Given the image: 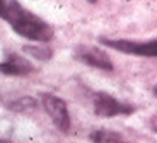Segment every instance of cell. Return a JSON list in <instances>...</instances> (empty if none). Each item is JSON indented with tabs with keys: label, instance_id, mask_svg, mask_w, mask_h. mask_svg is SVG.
<instances>
[{
	"label": "cell",
	"instance_id": "6",
	"mask_svg": "<svg viewBox=\"0 0 157 143\" xmlns=\"http://www.w3.org/2000/svg\"><path fill=\"white\" fill-rule=\"evenodd\" d=\"M33 72H34L33 63L16 53H9L5 60L0 62V73L9 75V77H26Z\"/></svg>",
	"mask_w": 157,
	"mask_h": 143
},
{
	"label": "cell",
	"instance_id": "10",
	"mask_svg": "<svg viewBox=\"0 0 157 143\" xmlns=\"http://www.w3.org/2000/svg\"><path fill=\"white\" fill-rule=\"evenodd\" d=\"M0 143H7V141H4V140H0Z\"/></svg>",
	"mask_w": 157,
	"mask_h": 143
},
{
	"label": "cell",
	"instance_id": "8",
	"mask_svg": "<svg viewBox=\"0 0 157 143\" xmlns=\"http://www.w3.org/2000/svg\"><path fill=\"white\" fill-rule=\"evenodd\" d=\"M22 51L31 55L33 58L39 60V62H46V60H50L53 56V50L48 48L46 44H26L22 48Z\"/></svg>",
	"mask_w": 157,
	"mask_h": 143
},
{
	"label": "cell",
	"instance_id": "9",
	"mask_svg": "<svg viewBox=\"0 0 157 143\" xmlns=\"http://www.w3.org/2000/svg\"><path fill=\"white\" fill-rule=\"evenodd\" d=\"M9 107L12 109V111H29V109H34L36 107V101L33 99V97H19V99H16V101L9 102Z\"/></svg>",
	"mask_w": 157,
	"mask_h": 143
},
{
	"label": "cell",
	"instance_id": "5",
	"mask_svg": "<svg viewBox=\"0 0 157 143\" xmlns=\"http://www.w3.org/2000/svg\"><path fill=\"white\" fill-rule=\"evenodd\" d=\"M75 58L78 62H82L84 65H89L92 68H98V70H106V72H111L114 68L111 58L108 56L102 50L96 46H78L75 50Z\"/></svg>",
	"mask_w": 157,
	"mask_h": 143
},
{
	"label": "cell",
	"instance_id": "3",
	"mask_svg": "<svg viewBox=\"0 0 157 143\" xmlns=\"http://www.w3.org/2000/svg\"><path fill=\"white\" fill-rule=\"evenodd\" d=\"M99 41L104 46L111 50L121 51L126 55L133 56H147V58H155L157 56V41L149 39V41H132V39H109V38H101Z\"/></svg>",
	"mask_w": 157,
	"mask_h": 143
},
{
	"label": "cell",
	"instance_id": "4",
	"mask_svg": "<svg viewBox=\"0 0 157 143\" xmlns=\"http://www.w3.org/2000/svg\"><path fill=\"white\" fill-rule=\"evenodd\" d=\"M41 104H43L46 114L51 118L53 124L58 128L62 133H68L72 126L70 121V112H68L67 102L60 99V97L53 96V94H43L41 96Z\"/></svg>",
	"mask_w": 157,
	"mask_h": 143
},
{
	"label": "cell",
	"instance_id": "7",
	"mask_svg": "<svg viewBox=\"0 0 157 143\" xmlns=\"http://www.w3.org/2000/svg\"><path fill=\"white\" fill-rule=\"evenodd\" d=\"M89 138L92 143H130L126 140H123L121 135L109 131V130H96L89 135Z\"/></svg>",
	"mask_w": 157,
	"mask_h": 143
},
{
	"label": "cell",
	"instance_id": "2",
	"mask_svg": "<svg viewBox=\"0 0 157 143\" xmlns=\"http://www.w3.org/2000/svg\"><path fill=\"white\" fill-rule=\"evenodd\" d=\"M92 107H94L96 116L99 118H114V116H130L135 112V106L123 102L116 97L109 96L106 92L94 94L92 99Z\"/></svg>",
	"mask_w": 157,
	"mask_h": 143
},
{
	"label": "cell",
	"instance_id": "1",
	"mask_svg": "<svg viewBox=\"0 0 157 143\" xmlns=\"http://www.w3.org/2000/svg\"><path fill=\"white\" fill-rule=\"evenodd\" d=\"M0 19L10 24V27L19 36L38 44H46L55 36L53 27L46 21L14 0H0Z\"/></svg>",
	"mask_w": 157,
	"mask_h": 143
}]
</instances>
